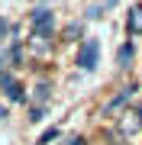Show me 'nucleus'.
<instances>
[{
	"label": "nucleus",
	"mask_w": 142,
	"mask_h": 145,
	"mask_svg": "<svg viewBox=\"0 0 142 145\" xmlns=\"http://www.w3.org/2000/svg\"><path fill=\"white\" fill-rule=\"evenodd\" d=\"M68 145H84V139H81V135H74V139H71Z\"/></svg>",
	"instance_id": "nucleus-8"
},
{
	"label": "nucleus",
	"mask_w": 142,
	"mask_h": 145,
	"mask_svg": "<svg viewBox=\"0 0 142 145\" xmlns=\"http://www.w3.org/2000/svg\"><path fill=\"white\" fill-rule=\"evenodd\" d=\"M126 26H129V32H132V36H136V32L142 29V7H139V3L129 10V20H126Z\"/></svg>",
	"instance_id": "nucleus-5"
},
{
	"label": "nucleus",
	"mask_w": 142,
	"mask_h": 145,
	"mask_svg": "<svg viewBox=\"0 0 142 145\" xmlns=\"http://www.w3.org/2000/svg\"><path fill=\"white\" fill-rule=\"evenodd\" d=\"M68 39H74V36H81V26H68V32H65Z\"/></svg>",
	"instance_id": "nucleus-7"
},
{
	"label": "nucleus",
	"mask_w": 142,
	"mask_h": 145,
	"mask_svg": "<svg viewBox=\"0 0 142 145\" xmlns=\"http://www.w3.org/2000/svg\"><path fill=\"white\" fill-rule=\"evenodd\" d=\"M110 3H116V0H107V7H110ZM107 7H103V10H107Z\"/></svg>",
	"instance_id": "nucleus-9"
},
{
	"label": "nucleus",
	"mask_w": 142,
	"mask_h": 145,
	"mask_svg": "<svg viewBox=\"0 0 142 145\" xmlns=\"http://www.w3.org/2000/svg\"><path fill=\"white\" fill-rule=\"evenodd\" d=\"M97 52H100V42L97 39H87L84 45H81V52H78V65L84 68V71H90V68L97 65Z\"/></svg>",
	"instance_id": "nucleus-2"
},
{
	"label": "nucleus",
	"mask_w": 142,
	"mask_h": 145,
	"mask_svg": "<svg viewBox=\"0 0 142 145\" xmlns=\"http://www.w3.org/2000/svg\"><path fill=\"white\" fill-rule=\"evenodd\" d=\"M120 129H123V132H129V135L142 129V106L136 110V113H126V116H123V126H120Z\"/></svg>",
	"instance_id": "nucleus-4"
},
{
	"label": "nucleus",
	"mask_w": 142,
	"mask_h": 145,
	"mask_svg": "<svg viewBox=\"0 0 142 145\" xmlns=\"http://www.w3.org/2000/svg\"><path fill=\"white\" fill-rule=\"evenodd\" d=\"M129 58H132V45L126 42V45H123L120 52H116V65H120V68H126V61H129Z\"/></svg>",
	"instance_id": "nucleus-6"
},
{
	"label": "nucleus",
	"mask_w": 142,
	"mask_h": 145,
	"mask_svg": "<svg viewBox=\"0 0 142 145\" xmlns=\"http://www.w3.org/2000/svg\"><path fill=\"white\" fill-rule=\"evenodd\" d=\"M0 84H3V90H7V97L13 100V103H20V100H26V93H23V87L16 84L10 74H0Z\"/></svg>",
	"instance_id": "nucleus-3"
},
{
	"label": "nucleus",
	"mask_w": 142,
	"mask_h": 145,
	"mask_svg": "<svg viewBox=\"0 0 142 145\" xmlns=\"http://www.w3.org/2000/svg\"><path fill=\"white\" fill-rule=\"evenodd\" d=\"M52 26H55L52 10H36L32 13V32H36V39H45L48 32H52Z\"/></svg>",
	"instance_id": "nucleus-1"
}]
</instances>
